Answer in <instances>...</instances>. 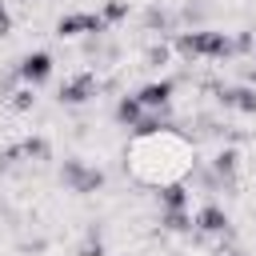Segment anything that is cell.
<instances>
[{
	"mask_svg": "<svg viewBox=\"0 0 256 256\" xmlns=\"http://www.w3.org/2000/svg\"><path fill=\"white\" fill-rule=\"evenodd\" d=\"M48 72H52V60H48L44 52H36V56H28V60L20 64V76H24L28 84H40V80H44Z\"/></svg>",
	"mask_w": 256,
	"mask_h": 256,
	"instance_id": "obj_2",
	"label": "cell"
},
{
	"mask_svg": "<svg viewBox=\"0 0 256 256\" xmlns=\"http://www.w3.org/2000/svg\"><path fill=\"white\" fill-rule=\"evenodd\" d=\"M128 164L144 184H172L176 176L188 172L192 164V148L184 136L168 132V128H148L132 140L128 148Z\"/></svg>",
	"mask_w": 256,
	"mask_h": 256,
	"instance_id": "obj_1",
	"label": "cell"
},
{
	"mask_svg": "<svg viewBox=\"0 0 256 256\" xmlns=\"http://www.w3.org/2000/svg\"><path fill=\"white\" fill-rule=\"evenodd\" d=\"M168 92H172V84H168V80L148 84V88L140 92V108H156V104H164V100H168Z\"/></svg>",
	"mask_w": 256,
	"mask_h": 256,
	"instance_id": "obj_3",
	"label": "cell"
},
{
	"mask_svg": "<svg viewBox=\"0 0 256 256\" xmlns=\"http://www.w3.org/2000/svg\"><path fill=\"white\" fill-rule=\"evenodd\" d=\"M200 224H204L208 232H216V228H224V216H220L216 208H204V212H200Z\"/></svg>",
	"mask_w": 256,
	"mask_h": 256,
	"instance_id": "obj_4",
	"label": "cell"
},
{
	"mask_svg": "<svg viewBox=\"0 0 256 256\" xmlns=\"http://www.w3.org/2000/svg\"><path fill=\"white\" fill-rule=\"evenodd\" d=\"M4 28H8V16H4V8H0V32H4Z\"/></svg>",
	"mask_w": 256,
	"mask_h": 256,
	"instance_id": "obj_5",
	"label": "cell"
}]
</instances>
